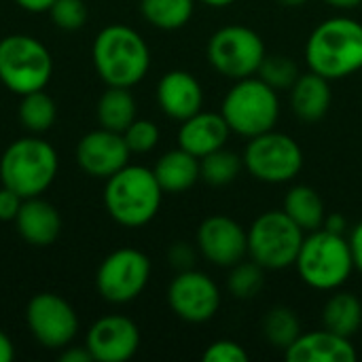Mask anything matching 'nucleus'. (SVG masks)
Here are the masks:
<instances>
[{"label":"nucleus","mask_w":362,"mask_h":362,"mask_svg":"<svg viewBox=\"0 0 362 362\" xmlns=\"http://www.w3.org/2000/svg\"><path fill=\"white\" fill-rule=\"evenodd\" d=\"M305 62L312 72L339 81L362 70V23L348 15L320 21L305 42Z\"/></svg>","instance_id":"obj_1"},{"label":"nucleus","mask_w":362,"mask_h":362,"mask_svg":"<svg viewBox=\"0 0 362 362\" xmlns=\"http://www.w3.org/2000/svg\"><path fill=\"white\" fill-rule=\"evenodd\" d=\"M95 72L108 87H134L151 68V49L140 32L125 23L102 28L91 47Z\"/></svg>","instance_id":"obj_2"},{"label":"nucleus","mask_w":362,"mask_h":362,"mask_svg":"<svg viewBox=\"0 0 362 362\" xmlns=\"http://www.w3.org/2000/svg\"><path fill=\"white\" fill-rule=\"evenodd\" d=\"M163 199V189L159 187L155 172L144 165H125L110 178L104 187V206L110 218L127 229H138L148 225Z\"/></svg>","instance_id":"obj_3"},{"label":"nucleus","mask_w":362,"mask_h":362,"mask_svg":"<svg viewBox=\"0 0 362 362\" xmlns=\"http://www.w3.org/2000/svg\"><path fill=\"white\" fill-rule=\"evenodd\" d=\"M295 267L310 288L325 293L337 291L356 269L350 240H346V235L331 233L325 227L316 229L305 235Z\"/></svg>","instance_id":"obj_4"},{"label":"nucleus","mask_w":362,"mask_h":362,"mask_svg":"<svg viewBox=\"0 0 362 362\" xmlns=\"http://www.w3.org/2000/svg\"><path fill=\"white\" fill-rule=\"evenodd\" d=\"M59 159L55 148L36 136H25L6 146L0 159V180L23 199L42 195L55 180Z\"/></svg>","instance_id":"obj_5"},{"label":"nucleus","mask_w":362,"mask_h":362,"mask_svg":"<svg viewBox=\"0 0 362 362\" xmlns=\"http://www.w3.org/2000/svg\"><path fill=\"white\" fill-rule=\"evenodd\" d=\"M221 115L225 117L229 129L238 136L255 138L265 134L274 129L280 119L278 91L259 76L240 78L225 93Z\"/></svg>","instance_id":"obj_6"},{"label":"nucleus","mask_w":362,"mask_h":362,"mask_svg":"<svg viewBox=\"0 0 362 362\" xmlns=\"http://www.w3.org/2000/svg\"><path fill=\"white\" fill-rule=\"evenodd\" d=\"M53 74V57L49 49L34 36L11 34L0 40V83L25 95L45 89Z\"/></svg>","instance_id":"obj_7"},{"label":"nucleus","mask_w":362,"mask_h":362,"mask_svg":"<svg viewBox=\"0 0 362 362\" xmlns=\"http://www.w3.org/2000/svg\"><path fill=\"white\" fill-rule=\"evenodd\" d=\"M303 240L305 231L284 210H267L248 227V257L263 269H286L295 265Z\"/></svg>","instance_id":"obj_8"},{"label":"nucleus","mask_w":362,"mask_h":362,"mask_svg":"<svg viewBox=\"0 0 362 362\" xmlns=\"http://www.w3.org/2000/svg\"><path fill=\"white\" fill-rule=\"evenodd\" d=\"M210 66L225 78L240 81L257 76L267 51L261 34L248 25L231 23L216 30L206 47Z\"/></svg>","instance_id":"obj_9"},{"label":"nucleus","mask_w":362,"mask_h":362,"mask_svg":"<svg viewBox=\"0 0 362 362\" xmlns=\"http://www.w3.org/2000/svg\"><path fill=\"white\" fill-rule=\"evenodd\" d=\"M242 159L246 172L267 185L291 182L303 168V151L299 142L276 129L248 138Z\"/></svg>","instance_id":"obj_10"},{"label":"nucleus","mask_w":362,"mask_h":362,"mask_svg":"<svg viewBox=\"0 0 362 362\" xmlns=\"http://www.w3.org/2000/svg\"><path fill=\"white\" fill-rule=\"evenodd\" d=\"M151 280V259L138 248H119L98 267L95 286L108 303H129L142 295Z\"/></svg>","instance_id":"obj_11"},{"label":"nucleus","mask_w":362,"mask_h":362,"mask_svg":"<svg viewBox=\"0 0 362 362\" xmlns=\"http://www.w3.org/2000/svg\"><path fill=\"white\" fill-rule=\"evenodd\" d=\"M25 325L32 337L47 350L68 348L78 333L74 308L55 293H38L28 301Z\"/></svg>","instance_id":"obj_12"},{"label":"nucleus","mask_w":362,"mask_h":362,"mask_svg":"<svg viewBox=\"0 0 362 362\" xmlns=\"http://www.w3.org/2000/svg\"><path fill=\"white\" fill-rule=\"evenodd\" d=\"M168 303L180 320L202 325L216 316L221 308V291L208 274L185 269L170 282Z\"/></svg>","instance_id":"obj_13"},{"label":"nucleus","mask_w":362,"mask_h":362,"mask_svg":"<svg viewBox=\"0 0 362 362\" xmlns=\"http://www.w3.org/2000/svg\"><path fill=\"white\" fill-rule=\"evenodd\" d=\"M197 248L208 263L229 269L248 257V231L235 218L214 214L202 221Z\"/></svg>","instance_id":"obj_14"},{"label":"nucleus","mask_w":362,"mask_h":362,"mask_svg":"<svg viewBox=\"0 0 362 362\" xmlns=\"http://www.w3.org/2000/svg\"><path fill=\"white\" fill-rule=\"evenodd\" d=\"M129 155L123 134L106 127L85 134L76 144V163L91 178H110L129 163Z\"/></svg>","instance_id":"obj_15"},{"label":"nucleus","mask_w":362,"mask_h":362,"mask_svg":"<svg viewBox=\"0 0 362 362\" xmlns=\"http://www.w3.org/2000/svg\"><path fill=\"white\" fill-rule=\"evenodd\" d=\"M85 346L93 361L125 362L134 358L140 348V329L132 318L110 314L89 327Z\"/></svg>","instance_id":"obj_16"},{"label":"nucleus","mask_w":362,"mask_h":362,"mask_svg":"<svg viewBox=\"0 0 362 362\" xmlns=\"http://www.w3.org/2000/svg\"><path fill=\"white\" fill-rule=\"evenodd\" d=\"M157 104L174 121H185L202 110V83L187 70H170L157 83Z\"/></svg>","instance_id":"obj_17"},{"label":"nucleus","mask_w":362,"mask_h":362,"mask_svg":"<svg viewBox=\"0 0 362 362\" xmlns=\"http://www.w3.org/2000/svg\"><path fill=\"white\" fill-rule=\"evenodd\" d=\"M288 362H354L358 358L350 337L337 335L329 329L301 333L286 350Z\"/></svg>","instance_id":"obj_18"},{"label":"nucleus","mask_w":362,"mask_h":362,"mask_svg":"<svg viewBox=\"0 0 362 362\" xmlns=\"http://www.w3.org/2000/svg\"><path fill=\"white\" fill-rule=\"evenodd\" d=\"M229 125L221 112L199 110L185 119L178 129V146L195 155L197 159L223 148L229 140Z\"/></svg>","instance_id":"obj_19"},{"label":"nucleus","mask_w":362,"mask_h":362,"mask_svg":"<svg viewBox=\"0 0 362 362\" xmlns=\"http://www.w3.org/2000/svg\"><path fill=\"white\" fill-rule=\"evenodd\" d=\"M15 225H17L19 235L28 244L45 248L57 240V235L62 231V216L53 204L40 199V195H38V197L23 199L19 214L15 218Z\"/></svg>","instance_id":"obj_20"},{"label":"nucleus","mask_w":362,"mask_h":362,"mask_svg":"<svg viewBox=\"0 0 362 362\" xmlns=\"http://www.w3.org/2000/svg\"><path fill=\"white\" fill-rule=\"evenodd\" d=\"M331 102H333L331 81L312 70L299 74V78L291 87V106L301 121L308 123L320 121L329 112Z\"/></svg>","instance_id":"obj_21"},{"label":"nucleus","mask_w":362,"mask_h":362,"mask_svg":"<svg viewBox=\"0 0 362 362\" xmlns=\"http://www.w3.org/2000/svg\"><path fill=\"white\" fill-rule=\"evenodd\" d=\"M153 172L163 193H185L197 185V180H202L199 159L180 146L163 153L157 159Z\"/></svg>","instance_id":"obj_22"},{"label":"nucleus","mask_w":362,"mask_h":362,"mask_svg":"<svg viewBox=\"0 0 362 362\" xmlns=\"http://www.w3.org/2000/svg\"><path fill=\"white\" fill-rule=\"evenodd\" d=\"M95 115L100 127L123 134L138 119L136 98L132 95L129 87H108L98 100Z\"/></svg>","instance_id":"obj_23"},{"label":"nucleus","mask_w":362,"mask_h":362,"mask_svg":"<svg viewBox=\"0 0 362 362\" xmlns=\"http://www.w3.org/2000/svg\"><path fill=\"white\" fill-rule=\"evenodd\" d=\"M282 210L305 231L312 233L316 229H322L325 218H327V208L322 197L318 195L316 189L308 187V185H295L286 197H284V206Z\"/></svg>","instance_id":"obj_24"},{"label":"nucleus","mask_w":362,"mask_h":362,"mask_svg":"<svg viewBox=\"0 0 362 362\" xmlns=\"http://www.w3.org/2000/svg\"><path fill=\"white\" fill-rule=\"evenodd\" d=\"M362 325V303L352 293H335L322 308V327L352 337Z\"/></svg>","instance_id":"obj_25"},{"label":"nucleus","mask_w":362,"mask_h":362,"mask_svg":"<svg viewBox=\"0 0 362 362\" xmlns=\"http://www.w3.org/2000/svg\"><path fill=\"white\" fill-rule=\"evenodd\" d=\"M195 11V0H140L142 17L159 30L185 28Z\"/></svg>","instance_id":"obj_26"},{"label":"nucleus","mask_w":362,"mask_h":362,"mask_svg":"<svg viewBox=\"0 0 362 362\" xmlns=\"http://www.w3.org/2000/svg\"><path fill=\"white\" fill-rule=\"evenodd\" d=\"M55 117H57L55 102L49 93H45V89L21 95L19 121L30 134H42L51 129L55 123Z\"/></svg>","instance_id":"obj_27"},{"label":"nucleus","mask_w":362,"mask_h":362,"mask_svg":"<svg viewBox=\"0 0 362 362\" xmlns=\"http://www.w3.org/2000/svg\"><path fill=\"white\" fill-rule=\"evenodd\" d=\"M301 333L303 331H301L299 316L295 314V310L286 305L272 308L263 318V335L278 350H286Z\"/></svg>","instance_id":"obj_28"},{"label":"nucleus","mask_w":362,"mask_h":362,"mask_svg":"<svg viewBox=\"0 0 362 362\" xmlns=\"http://www.w3.org/2000/svg\"><path fill=\"white\" fill-rule=\"evenodd\" d=\"M242 168H244V159L225 146L199 159L202 180L212 185V187L231 185L240 176Z\"/></svg>","instance_id":"obj_29"},{"label":"nucleus","mask_w":362,"mask_h":362,"mask_svg":"<svg viewBox=\"0 0 362 362\" xmlns=\"http://www.w3.org/2000/svg\"><path fill=\"white\" fill-rule=\"evenodd\" d=\"M229 278H227V288L229 293L240 299V301H250L255 299L263 286H265V269L255 263L252 259H244L238 265L229 267Z\"/></svg>","instance_id":"obj_30"},{"label":"nucleus","mask_w":362,"mask_h":362,"mask_svg":"<svg viewBox=\"0 0 362 362\" xmlns=\"http://www.w3.org/2000/svg\"><path fill=\"white\" fill-rule=\"evenodd\" d=\"M299 66L288 55H265L257 76L263 78L276 91H291L299 78Z\"/></svg>","instance_id":"obj_31"},{"label":"nucleus","mask_w":362,"mask_h":362,"mask_svg":"<svg viewBox=\"0 0 362 362\" xmlns=\"http://www.w3.org/2000/svg\"><path fill=\"white\" fill-rule=\"evenodd\" d=\"M53 23L59 30L74 32L87 21V4L85 0H55L49 8Z\"/></svg>","instance_id":"obj_32"},{"label":"nucleus","mask_w":362,"mask_h":362,"mask_svg":"<svg viewBox=\"0 0 362 362\" xmlns=\"http://www.w3.org/2000/svg\"><path fill=\"white\" fill-rule=\"evenodd\" d=\"M123 138L129 146L132 153H151L157 144H159V127L157 123L148 121V119H136L125 132H123Z\"/></svg>","instance_id":"obj_33"},{"label":"nucleus","mask_w":362,"mask_h":362,"mask_svg":"<svg viewBox=\"0 0 362 362\" xmlns=\"http://www.w3.org/2000/svg\"><path fill=\"white\" fill-rule=\"evenodd\" d=\"M204 362H248V352L244 346H240L233 339H218L212 341L206 352H204Z\"/></svg>","instance_id":"obj_34"},{"label":"nucleus","mask_w":362,"mask_h":362,"mask_svg":"<svg viewBox=\"0 0 362 362\" xmlns=\"http://www.w3.org/2000/svg\"><path fill=\"white\" fill-rule=\"evenodd\" d=\"M23 204V197L17 195L13 189L4 187L0 189V221L2 223H8V221H15L17 214H19V208Z\"/></svg>","instance_id":"obj_35"},{"label":"nucleus","mask_w":362,"mask_h":362,"mask_svg":"<svg viewBox=\"0 0 362 362\" xmlns=\"http://www.w3.org/2000/svg\"><path fill=\"white\" fill-rule=\"evenodd\" d=\"M170 263L172 267H176L178 272H185V269H193V263H195V250L185 244V242H178L170 248Z\"/></svg>","instance_id":"obj_36"},{"label":"nucleus","mask_w":362,"mask_h":362,"mask_svg":"<svg viewBox=\"0 0 362 362\" xmlns=\"http://www.w3.org/2000/svg\"><path fill=\"white\" fill-rule=\"evenodd\" d=\"M348 240H350V248H352V257H354V267H356V272L362 274V221L352 229Z\"/></svg>","instance_id":"obj_37"},{"label":"nucleus","mask_w":362,"mask_h":362,"mask_svg":"<svg viewBox=\"0 0 362 362\" xmlns=\"http://www.w3.org/2000/svg\"><path fill=\"white\" fill-rule=\"evenodd\" d=\"M327 231H331V233H339V235H344L346 233V227H348V221H346V216L344 214H339V212H333V214H327V218H325V225H322Z\"/></svg>","instance_id":"obj_38"},{"label":"nucleus","mask_w":362,"mask_h":362,"mask_svg":"<svg viewBox=\"0 0 362 362\" xmlns=\"http://www.w3.org/2000/svg\"><path fill=\"white\" fill-rule=\"evenodd\" d=\"M59 361L62 362H91L93 361V356H91V352L87 350V346H85V350H83V348H66V352H62Z\"/></svg>","instance_id":"obj_39"},{"label":"nucleus","mask_w":362,"mask_h":362,"mask_svg":"<svg viewBox=\"0 0 362 362\" xmlns=\"http://www.w3.org/2000/svg\"><path fill=\"white\" fill-rule=\"evenodd\" d=\"M28 13H47L55 0H15Z\"/></svg>","instance_id":"obj_40"},{"label":"nucleus","mask_w":362,"mask_h":362,"mask_svg":"<svg viewBox=\"0 0 362 362\" xmlns=\"http://www.w3.org/2000/svg\"><path fill=\"white\" fill-rule=\"evenodd\" d=\"M15 356V348L11 344V339L6 337V333L0 331V362H11Z\"/></svg>","instance_id":"obj_41"},{"label":"nucleus","mask_w":362,"mask_h":362,"mask_svg":"<svg viewBox=\"0 0 362 362\" xmlns=\"http://www.w3.org/2000/svg\"><path fill=\"white\" fill-rule=\"evenodd\" d=\"M329 6L337 8V11H352L356 6H361L362 0H325Z\"/></svg>","instance_id":"obj_42"},{"label":"nucleus","mask_w":362,"mask_h":362,"mask_svg":"<svg viewBox=\"0 0 362 362\" xmlns=\"http://www.w3.org/2000/svg\"><path fill=\"white\" fill-rule=\"evenodd\" d=\"M199 2H204L206 6H212V8H223V6L233 4L235 0H199Z\"/></svg>","instance_id":"obj_43"},{"label":"nucleus","mask_w":362,"mask_h":362,"mask_svg":"<svg viewBox=\"0 0 362 362\" xmlns=\"http://www.w3.org/2000/svg\"><path fill=\"white\" fill-rule=\"evenodd\" d=\"M282 6H288V8H299V6H303L308 0H278Z\"/></svg>","instance_id":"obj_44"}]
</instances>
